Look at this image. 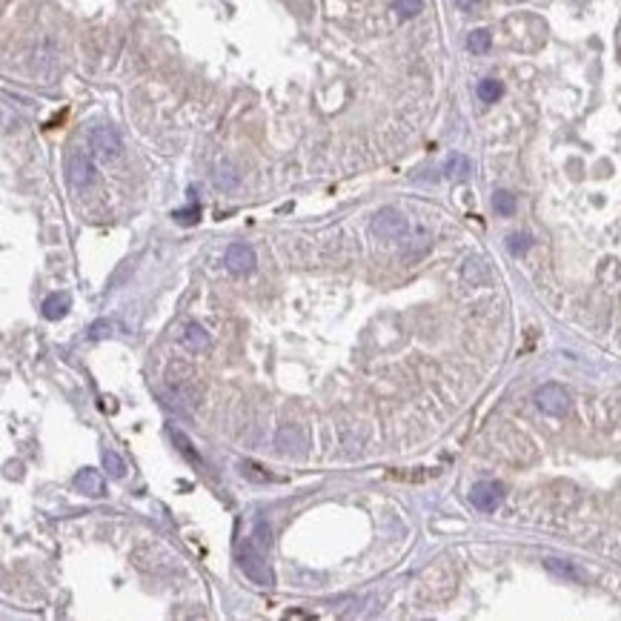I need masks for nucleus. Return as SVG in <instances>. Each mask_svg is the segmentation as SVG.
Wrapping results in <instances>:
<instances>
[{
	"label": "nucleus",
	"instance_id": "f257e3e1",
	"mask_svg": "<svg viewBox=\"0 0 621 621\" xmlns=\"http://www.w3.org/2000/svg\"><path fill=\"white\" fill-rule=\"evenodd\" d=\"M238 564H241L244 576L249 581H255L260 587H272L275 584V576H272V570L267 564V550H264V547H258L252 538L244 541L241 553H238Z\"/></svg>",
	"mask_w": 621,
	"mask_h": 621
},
{
	"label": "nucleus",
	"instance_id": "f03ea898",
	"mask_svg": "<svg viewBox=\"0 0 621 621\" xmlns=\"http://www.w3.org/2000/svg\"><path fill=\"white\" fill-rule=\"evenodd\" d=\"M89 149H92V155L98 160L112 163V160H117L124 155V140L112 126H94L89 132Z\"/></svg>",
	"mask_w": 621,
	"mask_h": 621
},
{
	"label": "nucleus",
	"instance_id": "7ed1b4c3",
	"mask_svg": "<svg viewBox=\"0 0 621 621\" xmlns=\"http://www.w3.org/2000/svg\"><path fill=\"white\" fill-rule=\"evenodd\" d=\"M536 404L547 415H567L570 413V395L561 384H541L536 390Z\"/></svg>",
	"mask_w": 621,
	"mask_h": 621
},
{
	"label": "nucleus",
	"instance_id": "20e7f679",
	"mask_svg": "<svg viewBox=\"0 0 621 621\" xmlns=\"http://www.w3.org/2000/svg\"><path fill=\"white\" fill-rule=\"evenodd\" d=\"M407 229H410V224H407V218H404L398 209H381L375 215V221H372V232L381 235V238H390V241L407 235Z\"/></svg>",
	"mask_w": 621,
	"mask_h": 621
},
{
	"label": "nucleus",
	"instance_id": "39448f33",
	"mask_svg": "<svg viewBox=\"0 0 621 621\" xmlns=\"http://www.w3.org/2000/svg\"><path fill=\"white\" fill-rule=\"evenodd\" d=\"M501 498H504V484H498V481H479L470 490L472 507L481 513H492L501 504Z\"/></svg>",
	"mask_w": 621,
	"mask_h": 621
},
{
	"label": "nucleus",
	"instance_id": "423d86ee",
	"mask_svg": "<svg viewBox=\"0 0 621 621\" xmlns=\"http://www.w3.org/2000/svg\"><path fill=\"white\" fill-rule=\"evenodd\" d=\"M66 178L75 189H83L94 181V166L83 152H72L66 160Z\"/></svg>",
	"mask_w": 621,
	"mask_h": 621
},
{
	"label": "nucleus",
	"instance_id": "0eeeda50",
	"mask_svg": "<svg viewBox=\"0 0 621 621\" xmlns=\"http://www.w3.org/2000/svg\"><path fill=\"white\" fill-rule=\"evenodd\" d=\"M224 267L232 275H249L255 270V252L247 244H232L224 255Z\"/></svg>",
	"mask_w": 621,
	"mask_h": 621
},
{
	"label": "nucleus",
	"instance_id": "6e6552de",
	"mask_svg": "<svg viewBox=\"0 0 621 621\" xmlns=\"http://www.w3.org/2000/svg\"><path fill=\"white\" fill-rule=\"evenodd\" d=\"M75 487H78L83 495H89V498H101V495H106L104 475H101L98 470H92V467H83V470L75 475Z\"/></svg>",
	"mask_w": 621,
	"mask_h": 621
},
{
	"label": "nucleus",
	"instance_id": "1a4fd4ad",
	"mask_svg": "<svg viewBox=\"0 0 621 621\" xmlns=\"http://www.w3.org/2000/svg\"><path fill=\"white\" fill-rule=\"evenodd\" d=\"M181 344H183L189 352H206V349L212 347V341H209V336H206V329H204L201 324H186Z\"/></svg>",
	"mask_w": 621,
	"mask_h": 621
},
{
	"label": "nucleus",
	"instance_id": "9d476101",
	"mask_svg": "<svg viewBox=\"0 0 621 621\" xmlns=\"http://www.w3.org/2000/svg\"><path fill=\"white\" fill-rule=\"evenodd\" d=\"M69 306H72V298L66 292H55V295H49L43 301V315L49 321H60L69 313Z\"/></svg>",
	"mask_w": 621,
	"mask_h": 621
},
{
	"label": "nucleus",
	"instance_id": "9b49d317",
	"mask_svg": "<svg viewBox=\"0 0 621 621\" xmlns=\"http://www.w3.org/2000/svg\"><path fill=\"white\" fill-rule=\"evenodd\" d=\"M544 567L553 572V576H561V579H572V581H584V572L579 567H572L570 561H558V558H547Z\"/></svg>",
	"mask_w": 621,
	"mask_h": 621
},
{
	"label": "nucleus",
	"instance_id": "f8f14e48",
	"mask_svg": "<svg viewBox=\"0 0 621 621\" xmlns=\"http://www.w3.org/2000/svg\"><path fill=\"white\" fill-rule=\"evenodd\" d=\"M101 458H104V470H106L109 479H124V475H126V461L117 456L115 449H104Z\"/></svg>",
	"mask_w": 621,
	"mask_h": 621
},
{
	"label": "nucleus",
	"instance_id": "ddd939ff",
	"mask_svg": "<svg viewBox=\"0 0 621 621\" xmlns=\"http://www.w3.org/2000/svg\"><path fill=\"white\" fill-rule=\"evenodd\" d=\"M470 172H472V163H470L464 155H449V160H447V175H449V178L467 181Z\"/></svg>",
	"mask_w": 621,
	"mask_h": 621
},
{
	"label": "nucleus",
	"instance_id": "4468645a",
	"mask_svg": "<svg viewBox=\"0 0 621 621\" xmlns=\"http://www.w3.org/2000/svg\"><path fill=\"white\" fill-rule=\"evenodd\" d=\"M479 98L484 101V104H495L501 94H504V86H501V81H495V78H484V81H479Z\"/></svg>",
	"mask_w": 621,
	"mask_h": 621
},
{
	"label": "nucleus",
	"instance_id": "2eb2a0df",
	"mask_svg": "<svg viewBox=\"0 0 621 621\" xmlns=\"http://www.w3.org/2000/svg\"><path fill=\"white\" fill-rule=\"evenodd\" d=\"M490 46H492V38H490L487 29H475V32H470V38H467V49H470V52L484 55V52H490Z\"/></svg>",
	"mask_w": 621,
	"mask_h": 621
},
{
	"label": "nucleus",
	"instance_id": "dca6fc26",
	"mask_svg": "<svg viewBox=\"0 0 621 621\" xmlns=\"http://www.w3.org/2000/svg\"><path fill=\"white\" fill-rule=\"evenodd\" d=\"M492 206L498 215H513L515 212V195L507 192V189H498V192L492 195Z\"/></svg>",
	"mask_w": 621,
	"mask_h": 621
},
{
	"label": "nucleus",
	"instance_id": "f3484780",
	"mask_svg": "<svg viewBox=\"0 0 621 621\" xmlns=\"http://www.w3.org/2000/svg\"><path fill=\"white\" fill-rule=\"evenodd\" d=\"M172 438H175V444H178V449H181V452H183V456H186V458H189V461H192V464H198V467H201V464H204V458H201V456H198V452H195V449H192V441H189V438H186V436H183V433H181V429H172Z\"/></svg>",
	"mask_w": 621,
	"mask_h": 621
},
{
	"label": "nucleus",
	"instance_id": "a211bd4d",
	"mask_svg": "<svg viewBox=\"0 0 621 621\" xmlns=\"http://www.w3.org/2000/svg\"><path fill=\"white\" fill-rule=\"evenodd\" d=\"M172 218H175L178 224H183V226H192V224L201 221V206L192 204V206H186V209H175V212H172Z\"/></svg>",
	"mask_w": 621,
	"mask_h": 621
},
{
	"label": "nucleus",
	"instance_id": "6ab92c4d",
	"mask_svg": "<svg viewBox=\"0 0 621 621\" xmlns=\"http://www.w3.org/2000/svg\"><path fill=\"white\" fill-rule=\"evenodd\" d=\"M392 9L401 17H415L424 9V3H421V0H392Z\"/></svg>",
	"mask_w": 621,
	"mask_h": 621
},
{
	"label": "nucleus",
	"instance_id": "aec40b11",
	"mask_svg": "<svg viewBox=\"0 0 621 621\" xmlns=\"http://www.w3.org/2000/svg\"><path fill=\"white\" fill-rule=\"evenodd\" d=\"M530 244H533V241H530V235H527V232H515V235L507 238V247H510L513 255H524V252L530 249Z\"/></svg>",
	"mask_w": 621,
	"mask_h": 621
},
{
	"label": "nucleus",
	"instance_id": "412c9836",
	"mask_svg": "<svg viewBox=\"0 0 621 621\" xmlns=\"http://www.w3.org/2000/svg\"><path fill=\"white\" fill-rule=\"evenodd\" d=\"M272 538V530H270V524L267 521H255V533H252V541L258 544V547H264V550H270V541Z\"/></svg>",
	"mask_w": 621,
	"mask_h": 621
},
{
	"label": "nucleus",
	"instance_id": "4be33fe9",
	"mask_svg": "<svg viewBox=\"0 0 621 621\" xmlns=\"http://www.w3.org/2000/svg\"><path fill=\"white\" fill-rule=\"evenodd\" d=\"M104 336V324H94L92 326V338H101Z\"/></svg>",
	"mask_w": 621,
	"mask_h": 621
}]
</instances>
